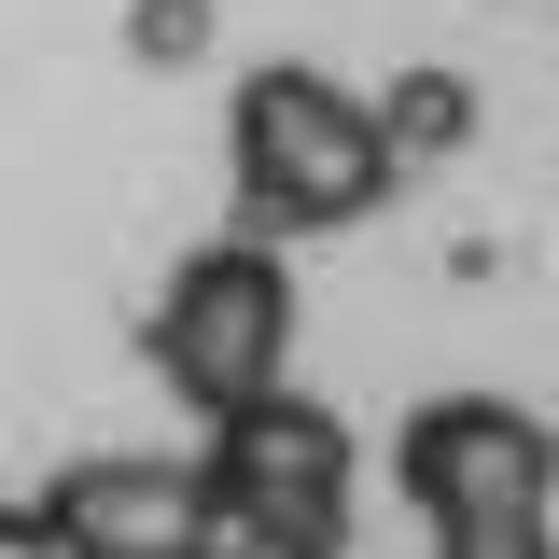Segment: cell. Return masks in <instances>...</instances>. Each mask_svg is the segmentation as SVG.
I'll use <instances>...</instances> for the list:
<instances>
[{
	"instance_id": "6da1fadb",
	"label": "cell",
	"mask_w": 559,
	"mask_h": 559,
	"mask_svg": "<svg viewBox=\"0 0 559 559\" xmlns=\"http://www.w3.org/2000/svg\"><path fill=\"white\" fill-rule=\"evenodd\" d=\"M252 154H266V197L280 210H349L364 168H378L364 127H349L322 84H266V98H252Z\"/></svg>"
}]
</instances>
